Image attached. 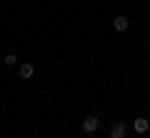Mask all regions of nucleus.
<instances>
[{
    "instance_id": "2",
    "label": "nucleus",
    "mask_w": 150,
    "mask_h": 138,
    "mask_svg": "<svg viewBox=\"0 0 150 138\" xmlns=\"http://www.w3.org/2000/svg\"><path fill=\"white\" fill-rule=\"evenodd\" d=\"M112 28H115V30H118V33H125V30H128V28H130V20H128V18H125V15H118V18H115V20H112Z\"/></svg>"
},
{
    "instance_id": "1",
    "label": "nucleus",
    "mask_w": 150,
    "mask_h": 138,
    "mask_svg": "<svg viewBox=\"0 0 150 138\" xmlns=\"http://www.w3.org/2000/svg\"><path fill=\"white\" fill-rule=\"evenodd\" d=\"M98 126H100V121H98V116H88L85 121H83V131L85 133H95Z\"/></svg>"
},
{
    "instance_id": "3",
    "label": "nucleus",
    "mask_w": 150,
    "mask_h": 138,
    "mask_svg": "<svg viewBox=\"0 0 150 138\" xmlns=\"http://www.w3.org/2000/svg\"><path fill=\"white\" fill-rule=\"evenodd\" d=\"M133 128H135V133H148V128H150V121L140 116V118H135V121H133Z\"/></svg>"
},
{
    "instance_id": "5",
    "label": "nucleus",
    "mask_w": 150,
    "mask_h": 138,
    "mask_svg": "<svg viewBox=\"0 0 150 138\" xmlns=\"http://www.w3.org/2000/svg\"><path fill=\"white\" fill-rule=\"evenodd\" d=\"M33 73H35V68H33L30 63H23V65H20V75H23L25 80H28V78H33Z\"/></svg>"
},
{
    "instance_id": "4",
    "label": "nucleus",
    "mask_w": 150,
    "mask_h": 138,
    "mask_svg": "<svg viewBox=\"0 0 150 138\" xmlns=\"http://www.w3.org/2000/svg\"><path fill=\"white\" fill-rule=\"evenodd\" d=\"M110 138H125V123H115L110 128Z\"/></svg>"
},
{
    "instance_id": "6",
    "label": "nucleus",
    "mask_w": 150,
    "mask_h": 138,
    "mask_svg": "<svg viewBox=\"0 0 150 138\" xmlns=\"http://www.w3.org/2000/svg\"><path fill=\"white\" fill-rule=\"evenodd\" d=\"M15 63H18V55L8 53V55H5V65H15Z\"/></svg>"
}]
</instances>
